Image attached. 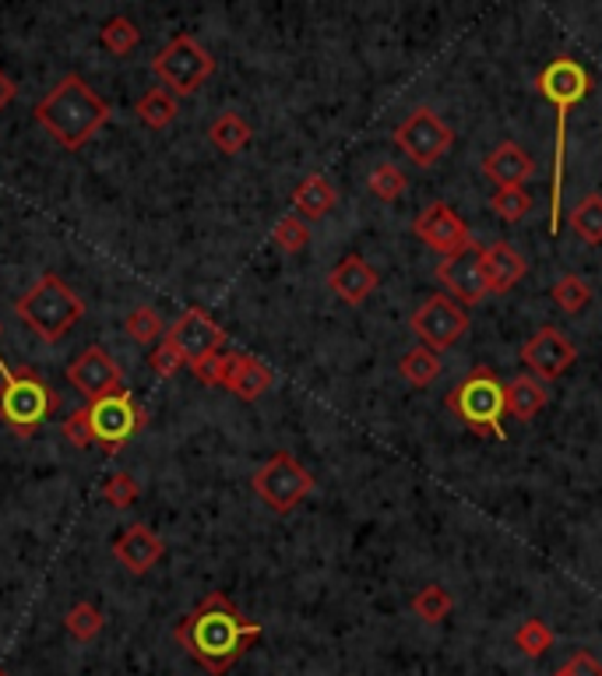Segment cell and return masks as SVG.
I'll list each match as a JSON object with an SVG mask.
<instances>
[{"instance_id": "1", "label": "cell", "mask_w": 602, "mask_h": 676, "mask_svg": "<svg viewBox=\"0 0 602 676\" xmlns=\"http://www.w3.org/2000/svg\"><path fill=\"white\" fill-rule=\"evenodd\" d=\"M261 638V623H250L223 592H212L197 610L177 623V641L201 669L223 676Z\"/></svg>"}, {"instance_id": "2", "label": "cell", "mask_w": 602, "mask_h": 676, "mask_svg": "<svg viewBox=\"0 0 602 676\" xmlns=\"http://www.w3.org/2000/svg\"><path fill=\"white\" fill-rule=\"evenodd\" d=\"M36 121L60 148L75 151L81 145H89L95 134L106 127L110 103L103 95H95L92 84H86L78 75H64L54 89L39 99Z\"/></svg>"}, {"instance_id": "3", "label": "cell", "mask_w": 602, "mask_h": 676, "mask_svg": "<svg viewBox=\"0 0 602 676\" xmlns=\"http://www.w3.org/2000/svg\"><path fill=\"white\" fill-rule=\"evenodd\" d=\"M592 89L589 71L571 60L557 57L554 64H546V71L539 75V92L557 106V148H554V183H549V233H560V194H564V148H567V113L578 106Z\"/></svg>"}, {"instance_id": "4", "label": "cell", "mask_w": 602, "mask_h": 676, "mask_svg": "<svg viewBox=\"0 0 602 676\" xmlns=\"http://www.w3.org/2000/svg\"><path fill=\"white\" fill-rule=\"evenodd\" d=\"M57 395L29 367H11L0 360V419L14 437H32L54 416Z\"/></svg>"}, {"instance_id": "5", "label": "cell", "mask_w": 602, "mask_h": 676, "mask_svg": "<svg viewBox=\"0 0 602 676\" xmlns=\"http://www.w3.org/2000/svg\"><path fill=\"white\" fill-rule=\"evenodd\" d=\"M14 314H19L43 342H57V338H64L81 320L86 303H81V296L60 275H43L19 303H14Z\"/></svg>"}, {"instance_id": "6", "label": "cell", "mask_w": 602, "mask_h": 676, "mask_svg": "<svg viewBox=\"0 0 602 676\" xmlns=\"http://www.w3.org/2000/svg\"><path fill=\"white\" fill-rule=\"evenodd\" d=\"M447 409L455 413L468 430L479 437H504L500 416H504V384L487 367H476L455 392L447 395Z\"/></svg>"}, {"instance_id": "7", "label": "cell", "mask_w": 602, "mask_h": 676, "mask_svg": "<svg viewBox=\"0 0 602 676\" xmlns=\"http://www.w3.org/2000/svg\"><path fill=\"white\" fill-rule=\"evenodd\" d=\"M212 71H215V57L194 36H173L152 60V75L159 78V89L173 95H194L212 78Z\"/></svg>"}, {"instance_id": "8", "label": "cell", "mask_w": 602, "mask_h": 676, "mask_svg": "<svg viewBox=\"0 0 602 676\" xmlns=\"http://www.w3.org/2000/svg\"><path fill=\"white\" fill-rule=\"evenodd\" d=\"M254 494L272 507L275 515H289L293 507H299L314 494V476L289 451H279L254 472Z\"/></svg>"}, {"instance_id": "9", "label": "cell", "mask_w": 602, "mask_h": 676, "mask_svg": "<svg viewBox=\"0 0 602 676\" xmlns=\"http://www.w3.org/2000/svg\"><path fill=\"white\" fill-rule=\"evenodd\" d=\"M86 409H89V422H92V441L103 444L106 451L124 448L145 422L141 405L134 402L130 392H124V387H116V392L89 402Z\"/></svg>"}, {"instance_id": "10", "label": "cell", "mask_w": 602, "mask_h": 676, "mask_svg": "<svg viewBox=\"0 0 602 676\" xmlns=\"http://www.w3.org/2000/svg\"><path fill=\"white\" fill-rule=\"evenodd\" d=\"M451 142H455V131L427 106L412 110L406 121L395 127V145L406 151L416 166H433L438 159H444Z\"/></svg>"}, {"instance_id": "11", "label": "cell", "mask_w": 602, "mask_h": 676, "mask_svg": "<svg viewBox=\"0 0 602 676\" xmlns=\"http://www.w3.org/2000/svg\"><path fill=\"white\" fill-rule=\"evenodd\" d=\"M412 331L423 338V346L433 352H444L468 331V314L462 303L451 296H430L423 307L412 314Z\"/></svg>"}, {"instance_id": "12", "label": "cell", "mask_w": 602, "mask_h": 676, "mask_svg": "<svg viewBox=\"0 0 602 676\" xmlns=\"http://www.w3.org/2000/svg\"><path fill=\"white\" fill-rule=\"evenodd\" d=\"M166 342H170L180 357H183V363H197V360H205V357H212V352H223V346H226V331L215 325V320L205 314V311H197V307H191V311H183L180 317H177V325L166 331Z\"/></svg>"}, {"instance_id": "13", "label": "cell", "mask_w": 602, "mask_h": 676, "mask_svg": "<svg viewBox=\"0 0 602 676\" xmlns=\"http://www.w3.org/2000/svg\"><path fill=\"white\" fill-rule=\"evenodd\" d=\"M438 279L444 282V290L455 296V303L487 300L490 285H487V272H482V247L473 240L468 247L447 254L438 268Z\"/></svg>"}, {"instance_id": "14", "label": "cell", "mask_w": 602, "mask_h": 676, "mask_svg": "<svg viewBox=\"0 0 602 676\" xmlns=\"http://www.w3.org/2000/svg\"><path fill=\"white\" fill-rule=\"evenodd\" d=\"M575 360H578L575 342H571V338H567L560 328H554V325L539 328V331H535L529 342L522 346V363L532 367V374L539 378V381H557V378H564L567 370L575 367Z\"/></svg>"}, {"instance_id": "15", "label": "cell", "mask_w": 602, "mask_h": 676, "mask_svg": "<svg viewBox=\"0 0 602 676\" xmlns=\"http://www.w3.org/2000/svg\"><path fill=\"white\" fill-rule=\"evenodd\" d=\"M121 378L124 374H121V367H116V360L99 346L86 349L81 357L71 360V367H67V384H71L78 395H86L89 402L116 392V387H121Z\"/></svg>"}, {"instance_id": "16", "label": "cell", "mask_w": 602, "mask_h": 676, "mask_svg": "<svg viewBox=\"0 0 602 676\" xmlns=\"http://www.w3.org/2000/svg\"><path fill=\"white\" fill-rule=\"evenodd\" d=\"M412 229H416V236H420L427 247L441 250V254H455V250L473 244L465 218L451 212L444 201H433V205H427L420 215H416Z\"/></svg>"}, {"instance_id": "17", "label": "cell", "mask_w": 602, "mask_h": 676, "mask_svg": "<svg viewBox=\"0 0 602 676\" xmlns=\"http://www.w3.org/2000/svg\"><path fill=\"white\" fill-rule=\"evenodd\" d=\"M162 553H166L162 539L148 526H130V529H124L121 536H116V543H113V556L130 574H148L162 561Z\"/></svg>"}, {"instance_id": "18", "label": "cell", "mask_w": 602, "mask_h": 676, "mask_svg": "<svg viewBox=\"0 0 602 676\" xmlns=\"http://www.w3.org/2000/svg\"><path fill=\"white\" fill-rule=\"evenodd\" d=\"M482 272H487V285L493 296H504L511 293L518 282L525 279L529 272V261L518 254L514 244L508 240H497L490 247H482Z\"/></svg>"}, {"instance_id": "19", "label": "cell", "mask_w": 602, "mask_h": 676, "mask_svg": "<svg viewBox=\"0 0 602 676\" xmlns=\"http://www.w3.org/2000/svg\"><path fill=\"white\" fill-rule=\"evenodd\" d=\"M482 173H487L497 183V191L525 188V183L535 177V162H532V156L522 145L504 142V145H497L487 159H482Z\"/></svg>"}, {"instance_id": "20", "label": "cell", "mask_w": 602, "mask_h": 676, "mask_svg": "<svg viewBox=\"0 0 602 676\" xmlns=\"http://www.w3.org/2000/svg\"><path fill=\"white\" fill-rule=\"evenodd\" d=\"M377 282H380L377 272L360 258V254H349V258H342L328 275L331 293L339 300H345V303H353V307H360V303L377 290Z\"/></svg>"}, {"instance_id": "21", "label": "cell", "mask_w": 602, "mask_h": 676, "mask_svg": "<svg viewBox=\"0 0 602 676\" xmlns=\"http://www.w3.org/2000/svg\"><path fill=\"white\" fill-rule=\"evenodd\" d=\"M226 387L243 402H258L268 387H272V370L264 367V360L247 357V352H232L229 360V374H226Z\"/></svg>"}, {"instance_id": "22", "label": "cell", "mask_w": 602, "mask_h": 676, "mask_svg": "<svg viewBox=\"0 0 602 676\" xmlns=\"http://www.w3.org/2000/svg\"><path fill=\"white\" fill-rule=\"evenodd\" d=\"M334 205H339V191H334V183L321 173L307 177L293 191V209L299 218H325Z\"/></svg>"}, {"instance_id": "23", "label": "cell", "mask_w": 602, "mask_h": 676, "mask_svg": "<svg viewBox=\"0 0 602 676\" xmlns=\"http://www.w3.org/2000/svg\"><path fill=\"white\" fill-rule=\"evenodd\" d=\"M546 405V387L539 378H514L504 384V413L514 419H532Z\"/></svg>"}, {"instance_id": "24", "label": "cell", "mask_w": 602, "mask_h": 676, "mask_svg": "<svg viewBox=\"0 0 602 676\" xmlns=\"http://www.w3.org/2000/svg\"><path fill=\"white\" fill-rule=\"evenodd\" d=\"M250 138H254V131H250V124L240 113H219L208 127V142L219 148L223 156H237V151L250 145Z\"/></svg>"}, {"instance_id": "25", "label": "cell", "mask_w": 602, "mask_h": 676, "mask_svg": "<svg viewBox=\"0 0 602 676\" xmlns=\"http://www.w3.org/2000/svg\"><path fill=\"white\" fill-rule=\"evenodd\" d=\"M177 113H180V106H177V95L173 92H166V89H148L141 99H138V121L145 124V127H152V131H162V127H170L173 121H177Z\"/></svg>"}, {"instance_id": "26", "label": "cell", "mask_w": 602, "mask_h": 676, "mask_svg": "<svg viewBox=\"0 0 602 676\" xmlns=\"http://www.w3.org/2000/svg\"><path fill=\"white\" fill-rule=\"evenodd\" d=\"M398 374L401 381H409L412 387H427L438 381L441 374V360H438V352L420 346V349H409L406 357L398 360Z\"/></svg>"}, {"instance_id": "27", "label": "cell", "mask_w": 602, "mask_h": 676, "mask_svg": "<svg viewBox=\"0 0 602 676\" xmlns=\"http://www.w3.org/2000/svg\"><path fill=\"white\" fill-rule=\"evenodd\" d=\"M571 226L589 247L602 244V194H584L571 209Z\"/></svg>"}, {"instance_id": "28", "label": "cell", "mask_w": 602, "mask_h": 676, "mask_svg": "<svg viewBox=\"0 0 602 676\" xmlns=\"http://www.w3.org/2000/svg\"><path fill=\"white\" fill-rule=\"evenodd\" d=\"M99 40H103V46L110 49L113 57H127L130 49L141 43V29L134 25L127 14H113V19L99 29Z\"/></svg>"}, {"instance_id": "29", "label": "cell", "mask_w": 602, "mask_h": 676, "mask_svg": "<svg viewBox=\"0 0 602 676\" xmlns=\"http://www.w3.org/2000/svg\"><path fill=\"white\" fill-rule=\"evenodd\" d=\"M451 592L444 585H427L416 592V599H412V613L420 617L423 623H441L447 613H451Z\"/></svg>"}, {"instance_id": "30", "label": "cell", "mask_w": 602, "mask_h": 676, "mask_svg": "<svg viewBox=\"0 0 602 676\" xmlns=\"http://www.w3.org/2000/svg\"><path fill=\"white\" fill-rule=\"evenodd\" d=\"M554 303L564 311V314H581L584 307L592 303V290L589 282H584L581 275H560L557 285H554Z\"/></svg>"}, {"instance_id": "31", "label": "cell", "mask_w": 602, "mask_h": 676, "mask_svg": "<svg viewBox=\"0 0 602 676\" xmlns=\"http://www.w3.org/2000/svg\"><path fill=\"white\" fill-rule=\"evenodd\" d=\"M272 240L286 250V254H299L307 244H310V226H307V218H299V215H282L275 229H272Z\"/></svg>"}, {"instance_id": "32", "label": "cell", "mask_w": 602, "mask_h": 676, "mask_svg": "<svg viewBox=\"0 0 602 676\" xmlns=\"http://www.w3.org/2000/svg\"><path fill=\"white\" fill-rule=\"evenodd\" d=\"M124 331L130 342H138V346H148V342H156V338L162 335V320L152 307H134L127 317H124Z\"/></svg>"}, {"instance_id": "33", "label": "cell", "mask_w": 602, "mask_h": 676, "mask_svg": "<svg viewBox=\"0 0 602 676\" xmlns=\"http://www.w3.org/2000/svg\"><path fill=\"white\" fill-rule=\"evenodd\" d=\"M514 645L522 649L529 658H539V655H546L549 649H554V631H549L543 620H525L514 634Z\"/></svg>"}, {"instance_id": "34", "label": "cell", "mask_w": 602, "mask_h": 676, "mask_svg": "<svg viewBox=\"0 0 602 676\" xmlns=\"http://www.w3.org/2000/svg\"><path fill=\"white\" fill-rule=\"evenodd\" d=\"M67 631L78 641H92L99 631H103V613H99V606L92 602H78L71 606V613H67Z\"/></svg>"}, {"instance_id": "35", "label": "cell", "mask_w": 602, "mask_h": 676, "mask_svg": "<svg viewBox=\"0 0 602 676\" xmlns=\"http://www.w3.org/2000/svg\"><path fill=\"white\" fill-rule=\"evenodd\" d=\"M366 183H371V191H374L380 201H398V198H401V191L409 188L406 173H401V169H398V166H391V162H380Z\"/></svg>"}, {"instance_id": "36", "label": "cell", "mask_w": 602, "mask_h": 676, "mask_svg": "<svg viewBox=\"0 0 602 676\" xmlns=\"http://www.w3.org/2000/svg\"><path fill=\"white\" fill-rule=\"evenodd\" d=\"M490 205L504 223H518V218H525L532 212V194L525 188H504L493 194Z\"/></svg>"}, {"instance_id": "37", "label": "cell", "mask_w": 602, "mask_h": 676, "mask_svg": "<svg viewBox=\"0 0 602 676\" xmlns=\"http://www.w3.org/2000/svg\"><path fill=\"white\" fill-rule=\"evenodd\" d=\"M103 497L110 500V507H130L134 500L141 497V486H138V480L130 476V472H113V476L103 483Z\"/></svg>"}, {"instance_id": "38", "label": "cell", "mask_w": 602, "mask_h": 676, "mask_svg": "<svg viewBox=\"0 0 602 676\" xmlns=\"http://www.w3.org/2000/svg\"><path fill=\"white\" fill-rule=\"evenodd\" d=\"M229 360H232V352H212V357L191 363V374H194L201 384H208V387H226Z\"/></svg>"}, {"instance_id": "39", "label": "cell", "mask_w": 602, "mask_h": 676, "mask_svg": "<svg viewBox=\"0 0 602 676\" xmlns=\"http://www.w3.org/2000/svg\"><path fill=\"white\" fill-rule=\"evenodd\" d=\"M148 367H152L159 378H173L177 370H180V367H188V363H183L180 352H177L170 342H166V338H162V342L152 349V357H148Z\"/></svg>"}, {"instance_id": "40", "label": "cell", "mask_w": 602, "mask_h": 676, "mask_svg": "<svg viewBox=\"0 0 602 676\" xmlns=\"http://www.w3.org/2000/svg\"><path fill=\"white\" fill-rule=\"evenodd\" d=\"M64 437L71 441L75 448H89L92 441V422H89V409H75L64 422Z\"/></svg>"}, {"instance_id": "41", "label": "cell", "mask_w": 602, "mask_h": 676, "mask_svg": "<svg viewBox=\"0 0 602 676\" xmlns=\"http://www.w3.org/2000/svg\"><path fill=\"white\" fill-rule=\"evenodd\" d=\"M554 676H602V663L592 652H575Z\"/></svg>"}, {"instance_id": "42", "label": "cell", "mask_w": 602, "mask_h": 676, "mask_svg": "<svg viewBox=\"0 0 602 676\" xmlns=\"http://www.w3.org/2000/svg\"><path fill=\"white\" fill-rule=\"evenodd\" d=\"M14 92H19V84H14L4 71H0V110H8L14 103Z\"/></svg>"}, {"instance_id": "43", "label": "cell", "mask_w": 602, "mask_h": 676, "mask_svg": "<svg viewBox=\"0 0 602 676\" xmlns=\"http://www.w3.org/2000/svg\"><path fill=\"white\" fill-rule=\"evenodd\" d=\"M0 676H8V673H4V669H0Z\"/></svg>"}, {"instance_id": "44", "label": "cell", "mask_w": 602, "mask_h": 676, "mask_svg": "<svg viewBox=\"0 0 602 676\" xmlns=\"http://www.w3.org/2000/svg\"><path fill=\"white\" fill-rule=\"evenodd\" d=\"M0 331H4V328H0Z\"/></svg>"}]
</instances>
